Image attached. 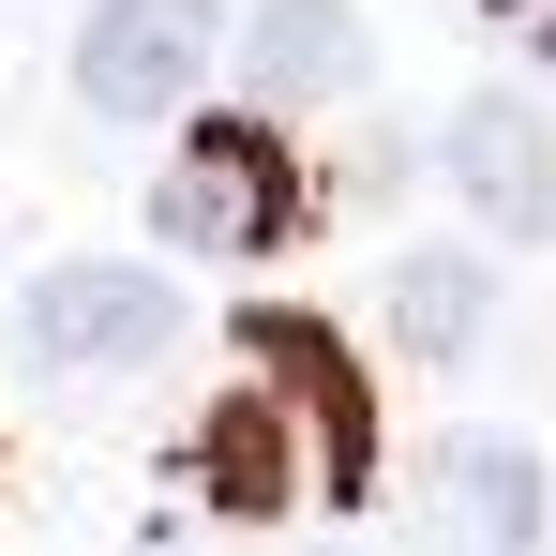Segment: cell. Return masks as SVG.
<instances>
[{"mask_svg":"<svg viewBox=\"0 0 556 556\" xmlns=\"http://www.w3.org/2000/svg\"><path fill=\"white\" fill-rule=\"evenodd\" d=\"M151 226H166V256H286L301 241V151L271 136V105H211L151 181Z\"/></svg>","mask_w":556,"mask_h":556,"instance_id":"6da1fadb","label":"cell"},{"mask_svg":"<svg viewBox=\"0 0 556 556\" xmlns=\"http://www.w3.org/2000/svg\"><path fill=\"white\" fill-rule=\"evenodd\" d=\"M15 346L46 376H136L181 346V286L136 271V256H61V271H30V301H15Z\"/></svg>","mask_w":556,"mask_h":556,"instance_id":"7a4b0ae2","label":"cell"},{"mask_svg":"<svg viewBox=\"0 0 556 556\" xmlns=\"http://www.w3.org/2000/svg\"><path fill=\"white\" fill-rule=\"evenodd\" d=\"M241 362H256L286 406H301L316 481L362 511V496H376V391H362V346H346L331 316H301V301H256V316H241Z\"/></svg>","mask_w":556,"mask_h":556,"instance_id":"3957f363","label":"cell"},{"mask_svg":"<svg viewBox=\"0 0 556 556\" xmlns=\"http://www.w3.org/2000/svg\"><path fill=\"white\" fill-rule=\"evenodd\" d=\"M211 46H226L211 0H91L76 15V91H91V121H181Z\"/></svg>","mask_w":556,"mask_h":556,"instance_id":"277c9868","label":"cell"},{"mask_svg":"<svg viewBox=\"0 0 556 556\" xmlns=\"http://www.w3.org/2000/svg\"><path fill=\"white\" fill-rule=\"evenodd\" d=\"M406 556H542V466L527 437H437L406 496Z\"/></svg>","mask_w":556,"mask_h":556,"instance_id":"5b68a950","label":"cell"},{"mask_svg":"<svg viewBox=\"0 0 556 556\" xmlns=\"http://www.w3.org/2000/svg\"><path fill=\"white\" fill-rule=\"evenodd\" d=\"M195 496H211L226 527H286L301 496H331V481H316V437H301V406H286L271 376L211 391V421H195Z\"/></svg>","mask_w":556,"mask_h":556,"instance_id":"8992f818","label":"cell"},{"mask_svg":"<svg viewBox=\"0 0 556 556\" xmlns=\"http://www.w3.org/2000/svg\"><path fill=\"white\" fill-rule=\"evenodd\" d=\"M437 166L481 211V241H556V121L527 91H466L452 136H437Z\"/></svg>","mask_w":556,"mask_h":556,"instance_id":"52a82bcc","label":"cell"},{"mask_svg":"<svg viewBox=\"0 0 556 556\" xmlns=\"http://www.w3.org/2000/svg\"><path fill=\"white\" fill-rule=\"evenodd\" d=\"M241 91L256 105H346L362 91V15L346 0H241Z\"/></svg>","mask_w":556,"mask_h":556,"instance_id":"ba28073f","label":"cell"},{"mask_svg":"<svg viewBox=\"0 0 556 556\" xmlns=\"http://www.w3.org/2000/svg\"><path fill=\"white\" fill-rule=\"evenodd\" d=\"M481 316H496V286H481V256H391V346L406 362H466L481 346Z\"/></svg>","mask_w":556,"mask_h":556,"instance_id":"9c48e42d","label":"cell"},{"mask_svg":"<svg viewBox=\"0 0 556 556\" xmlns=\"http://www.w3.org/2000/svg\"><path fill=\"white\" fill-rule=\"evenodd\" d=\"M481 15H542V0H481Z\"/></svg>","mask_w":556,"mask_h":556,"instance_id":"30bf717a","label":"cell"},{"mask_svg":"<svg viewBox=\"0 0 556 556\" xmlns=\"http://www.w3.org/2000/svg\"><path fill=\"white\" fill-rule=\"evenodd\" d=\"M136 556H181V542H136Z\"/></svg>","mask_w":556,"mask_h":556,"instance_id":"8fae6325","label":"cell"}]
</instances>
